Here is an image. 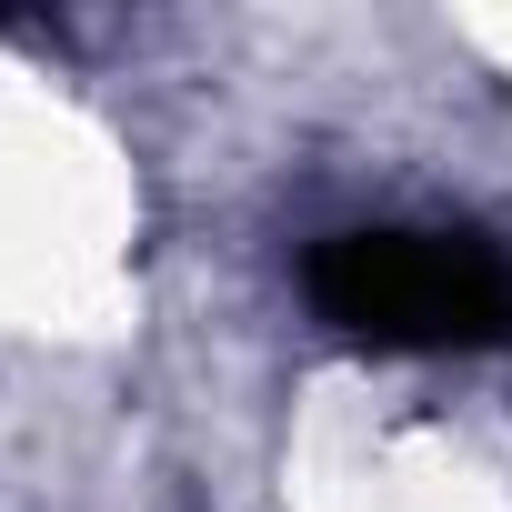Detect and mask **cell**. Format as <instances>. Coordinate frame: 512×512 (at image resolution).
<instances>
[{"instance_id":"1","label":"cell","mask_w":512,"mask_h":512,"mask_svg":"<svg viewBox=\"0 0 512 512\" xmlns=\"http://www.w3.org/2000/svg\"><path fill=\"white\" fill-rule=\"evenodd\" d=\"M312 302L392 352H472L512 332V262L452 231H352L312 251Z\"/></svg>"}]
</instances>
